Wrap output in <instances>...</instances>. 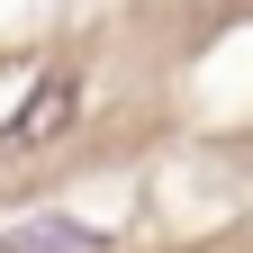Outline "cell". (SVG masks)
I'll return each mask as SVG.
<instances>
[{"mask_svg":"<svg viewBox=\"0 0 253 253\" xmlns=\"http://www.w3.org/2000/svg\"><path fill=\"white\" fill-rule=\"evenodd\" d=\"M73 109H82V82L73 73H37V90H27V100L9 109V126H0V154H37Z\"/></svg>","mask_w":253,"mask_h":253,"instance_id":"1","label":"cell"},{"mask_svg":"<svg viewBox=\"0 0 253 253\" xmlns=\"http://www.w3.org/2000/svg\"><path fill=\"white\" fill-rule=\"evenodd\" d=\"M100 235L82 226V217H37V226H18V235H0V253H90Z\"/></svg>","mask_w":253,"mask_h":253,"instance_id":"2","label":"cell"}]
</instances>
